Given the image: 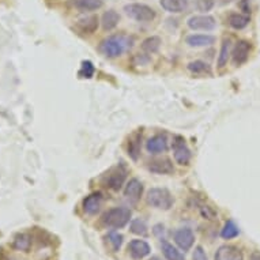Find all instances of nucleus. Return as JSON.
Segmentation results:
<instances>
[{"mask_svg": "<svg viewBox=\"0 0 260 260\" xmlns=\"http://www.w3.org/2000/svg\"><path fill=\"white\" fill-rule=\"evenodd\" d=\"M101 205H103V193L101 192H93L83 199V210L89 215H94V214L99 213Z\"/></svg>", "mask_w": 260, "mask_h": 260, "instance_id": "ddd939ff", "label": "nucleus"}, {"mask_svg": "<svg viewBox=\"0 0 260 260\" xmlns=\"http://www.w3.org/2000/svg\"><path fill=\"white\" fill-rule=\"evenodd\" d=\"M193 5H195L198 11L206 14L213 10V7L215 6V0H193Z\"/></svg>", "mask_w": 260, "mask_h": 260, "instance_id": "2f4dec72", "label": "nucleus"}, {"mask_svg": "<svg viewBox=\"0 0 260 260\" xmlns=\"http://www.w3.org/2000/svg\"><path fill=\"white\" fill-rule=\"evenodd\" d=\"M97 27H99V17H95V15L82 18L75 25V29L81 35H91L97 30Z\"/></svg>", "mask_w": 260, "mask_h": 260, "instance_id": "dca6fc26", "label": "nucleus"}, {"mask_svg": "<svg viewBox=\"0 0 260 260\" xmlns=\"http://www.w3.org/2000/svg\"><path fill=\"white\" fill-rule=\"evenodd\" d=\"M161 249L164 256H165L168 260H185V256H184L177 248H175L171 243H168L165 240L161 243Z\"/></svg>", "mask_w": 260, "mask_h": 260, "instance_id": "b1692460", "label": "nucleus"}, {"mask_svg": "<svg viewBox=\"0 0 260 260\" xmlns=\"http://www.w3.org/2000/svg\"><path fill=\"white\" fill-rule=\"evenodd\" d=\"M192 260H209L207 255H206L205 249L202 247H197L195 251L192 253Z\"/></svg>", "mask_w": 260, "mask_h": 260, "instance_id": "473e14b6", "label": "nucleus"}, {"mask_svg": "<svg viewBox=\"0 0 260 260\" xmlns=\"http://www.w3.org/2000/svg\"><path fill=\"white\" fill-rule=\"evenodd\" d=\"M128 251H129L134 259L139 260L146 257V256H149L151 248L143 240H133L131 243L128 244Z\"/></svg>", "mask_w": 260, "mask_h": 260, "instance_id": "4468645a", "label": "nucleus"}, {"mask_svg": "<svg viewBox=\"0 0 260 260\" xmlns=\"http://www.w3.org/2000/svg\"><path fill=\"white\" fill-rule=\"evenodd\" d=\"M146 201L151 207L158 210H171L175 203V199L167 188H151L147 192Z\"/></svg>", "mask_w": 260, "mask_h": 260, "instance_id": "7ed1b4c3", "label": "nucleus"}, {"mask_svg": "<svg viewBox=\"0 0 260 260\" xmlns=\"http://www.w3.org/2000/svg\"><path fill=\"white\" fill-rule=\"evenodd\" d=\"M159 5L168 13L180 14L187 10L188 0H159Z\"/></svg>", "mask_w": 260, "mask_h": 260, "instance_id": "aec40b11", "label": "nucleus"}, {"mask_svg": "<svg viewBox=\"0 0 260 260\" xmlns=\"http://www.w3.org/2000/svg\"><path fill=\"white\" fill-rule=\"evenodd\" d=\"M107 240L113 252H117L120 248H121V244H123V236L120 235V233H117V232H111V233L107 236Z\"/></svg>", "mask_w": 260, "mask_h": 260, "instance_id": "c85d7f7f", "label": "nucleus"}, {"mask_svg": "<svg viewBox=\"0 0 260 260\" xmlns=\"http://www.w3.org/2000/svg\"><path fill=\"white\" fill-rule=\"evenodd\" d=\"M141 147H142V131H137L135 134L131 135L129 141L127 145L128 155L133 158L134 161H137L139 155H141Z\"/></svg>", "mask_w": 260, "mask_h": 260, "instance_id": "a211bd4d", "label": "nucleus"}, {"mask_svg": "<svg viewBox=\"0 0 260 260\" xmlns=\"http://www.w3.org/2000/svg\"><path fill=\"white\" fill-rule=\"evenodd\" d=\"M202 215L205 218H207V219H213V218L215 217V211L210 209L209 206H203V207H202Z\"/></svg>", "mask_w": 260, "mask_h": 260, "instance_id": "72a5a7b5", "label": "nucleus"}, {"mask_svg": "<svg viewBox=\"0 0 260 260\" xmlns=\"http://www.w3.org/2000/svg\"><path fill=\"white\" fill-rule=\"evenodd\" d=\"M125 179H127V169H125L123 164H120V165L109 171V173L107 175V179H105V185L113 189V191H119L125 183Z\"/></svg>", "mask_w": 260, "mask_h": 260, "instance_id": "423d86ee", "label": "nucleus"}, {"mask_svg": "<svg viewBox=\"0 0 260 260\" xmlns=\"http://www.w3.org/2000/svg\"><path fill=\"white\" fill-rule=\"evenodd\" d=\"M251 2L252 0H241L240 2V7L244 11V14H247V15L251 14Z\"/></svg>", "mask_w": 260, "mask_h": 260, "instance_id": "f704fd0d", "label": "nucleus"}, {"mask_svg": "<svg viewBox=\"0 0 260 260\" xmlns=\"http://www.w3.org/2000/svg\"><path fill=\"white\" fill-rule=\"evenodd\" d=\"M131 219V210L127 207H115L108 210L101 218V222L105 228L109 229H121Z\"/></svg>", "mask_w": 260, "mask_h": 260, "instance_id": "f03ea898", "label": "nucleus"}, {"mask_svg": "<svg viewBox=\"0 0 260 260\" xmlns=\"http://www.w3.org/2000/svg\"><path fill=\"white\" fill-rule=\"evenodd\" d=\"M124 13L137 22H151L155 18V11L150 6L142 3H129L124 6Z\"/></svg>", "mask_w": 260, "mask_h": 260, "instance_id": "20e7f679", "label": "nucleus"}, {"mask_svg": "<svg viewBox=\"0 0 260 260\" xmlns=\"http://www.w3.org/2000/svg\"><path fill=\"white\" fill-rule=\"evenodd\" d=\"M149 171L155 175H172L175 173V167L169 158H164V159H155L150 162Z\"/></svg>", "mask_w": 260, "mask_h": 260, "instance_id": "2eb2a0df", "label": "nucleus"}, {"mask_svg": "<svg viewBox=\"0 0 260 260\" xmlns=\"http://www.w3.org/2000/svg\"><path fill=\"white\" fill-rule=\"evenodd\" d=\"M249 260H260V252H252Z\"/></svg>", "mask_w": 260, "mask_h": 260, "instance_id": "c9c22d12", "label": "nucleus"}, {"mask_svg": "<svg viewBox=\"0 0 260 260\" xmlns=\"http://www.w3.org/2000/svg\"><path fill=\"white\" fill-rule=\"evenodd\" d=\"M142 193H143V184L138 179H131L124 188V197L133 203L141 201Z\"/></svg>", "mask_w": 260, "mask_h": 260, "instance_id": "9b49d317", "label": "nucleus"}, {"mask_svg": "<svg viewBox=\"0 0 260 260\" xmlns=\"http://www.w3.org/2000/svg\"><path fill=\"white\" fill-rule=\"evenodd\" d=\"M169 147L168 145V138L165 134H158L154 135L153 138H150L149 141L146 142V150L150 154H161L165 153Z\"/></svg>", "mask_w": 260, "mask_h": 260, "instance_id": "9d476101", "label": "nucleus"}, {"mask_svg": "<svg viewBox=\"0 0 260 260\" xmlns=\"http://www.w3.org/2000/svg\"><path fill=\"white\" fill-rule=\"evenodd\" d=\"M131 48H133V39L131 37L125 35H115L103 40L99 49L105 57L115 59V57H120L121 55H124Z\"/></svg>", "mask_w": 260, "mask_h": 260, "instance_id": "f257e3e1", "label": "nucleus"}, {"mask_svg": "<svg viewBox=\"0 0 260 260\" xmlns=\"http://www.w3.org/2000/svg\"><path fill=\"white\" fill-rule=\"evenodd\" d=\"M232 55V41L231 39H225L222 41L221 49H219V55H218V67L219 69H223L228 61H229V57Z\"/></svg>", "mask_w": 260, "mask_h": 260, "instance_id": "5701e85b", "label": "nucleus"}, {"mask_svg": "<svg viewBox=\"0 0 260 260\" xmlns=\"http://www.w3.org/2000/svg\"><path fill=\"white\" fill-rule=\"evenodd\" d=\"M251 43L249 41H245V40H240L237 41L232 51V61L235 66H243L245 61L249 57V53H251Z\"/></svg>", "mask_w": 260, "mask_h": 260, "instance_id": "6e6552de", "label": "nucleus"}, {"mask_svg": "<svg viewBox=\"0 0 260 260\" xmlns=\"http://www.w3.org/2000/svg\"><path fill=\"white\" fill-rule=\"evenodd\" d=\"M215 260H244L243 251L235 245H222L215 253Z\"/></svg>", "mask_w": 260, "mask_h": 260, "instance_id": "f8f14e48", "label": "nucleus"}, {"mask_svg": "<svg viewBox=\"0 0 260 260\" xmlns=\"http://www.w3.org/2000/svg\"><path fill=\"white\" fill-rule=\"evenodd\" d=\"M188 71L193 75H199V77H206V75H213V70L209 63H206L203 60H195L188 63L187 66Z\"/></svg>", "mask_w": 260, "mask_h": 260, "instance_id": "6ab92c4d", "label": "nucleus"}, {"mask_svg": "<svg viewBox=\"0 0 260 260\" xmlns=\"http://www.w3.org/2000/svg\"><path fill=\"white\" fill-rule=\"evenodd\" d=\"M172 147H173V157H175V161L179 164V165H188L189 161H191V150L185 143V139L180 135H176L173 138V143H172Z\"/></svg>", "mask_w": 260, "mask_h": 260, "instance_id": "39448f33", "label": "nucleus"}, {"mask_svg": "<svg viewBox=\"0 0 260 260\" xmlns=\"http://www.w3.org/2000/svg\"><path fill=\"white\" fill-rule=\"evenodd\" d=\"M185 43L191 48L210 47L215 43V37L210 35H191L185 39Z\"/></svg>", "mask_w": 260, "mask_h": 260, "instance_id": "f3484780", "label": "nucleus"}, {"mask_svg": "<svg viewBox=\"0 0 260 260\" xmlns=\"http://www.w3.org/2000/svg\"><path fill=\"white\" fill-rule=\"evenodd\" d=\"M120 22V15L116 13L115 10H108L105 11L101 18V25H103V29L105 31H109V30H113L116 26L119 25Z\"/></svg>", "mask_w": 260, "mask_h": 260, "instance_id": "4be33fe9", "label": "nucleus"}, {"mask_svg": "<svg viewBox=\"0 0 260 260\" xmlns=\"http://www.w3.org/2000/svg\"><path fill=\"white\" fill-rule=\"evenodd\" d=\"M188 27L191 30H202V31H211L215 29L217 22L211 15L202 14V15H193L187 21Z\"/></svg>", "mask_w": 260, "mask_h": 260, "instance_id": "0eeeda50", "label": "nucleus"}, {"mask_svg": "<svg viewBox=\"0 0 260 260\" xmlns=\"http://www.w3.org/2000/svg\"><path fill=\"white\" fill-rule=\"evenodd\" d=\"M30 245H31V239H30V236L25 235V233H21L14 239L13 247L18 251H29Z\"/></svg>", "mask_w": 260, "mask_h": 260, "instance_id": "cd10ccee", "label": "nucleus"}, {"mask_svg": "<svg viewBox=\"0 0 260 260\" xmlns=\"http://www.w3.org/2000/svg\"><path fill=\"white\" fill-rule=\"evenodd\" d=\"M233 0H222V3H231Z\"/></svg>", "mask_w": 260, "mask_h": 260, "instance_id": "4c0bfd02", "label": "nucleus"}, {"mask_svg": "<svg viewBox=\"0 0 260 260\" xmlns=\"http://www.w3.org/2000/svg\"><path fill=\"white\" fill-rule=\"evenodd\" d=\"M173 239H175V243L179 245L180 249H183L184 252L189 251L195 243V236H193V232L188 228H183V229H179V231L175 232L173 235Z\"/></svg>", "mask_w": 260, "mask_h": 260, "instance_id": "1a4fd4ad", "label": "nucleus"}, {"mask_svg": "<svg viewBox=\"0 0 260 260\" xmlns=\"http://www.w3.org/2000/svg\"><path fill=\"white\" fill-rule=\"evenodd\" d=\"M94 73H95V69H94L91 61H89V60L82 61L81 70H79V77L85 78V79H90V78H93Z\"/></svg>", "mask_w": 260, "mask_h": 260, "instance_id": "7c9ffc66", "label": "nucleus"}, {"mask_svg": "<svg viewBox=\"0 0 260 260\" xmlns=\"http://www.w3.org/2000/svg\"><path fill=\"white\" fill-rule=\"evenodd\" d=\"M240 233V229L239 226L236 225L233 221H228L223 226V229L221 232V237L225 240H231V239H235L237 237Z\"/></svg>", "mask_w": 260, "mask_h": 260, "instance_id": "bb28decb", "label": "nucleus"}, {"mask_svg": "<svg viewBox=\"0 0 260 260\" xmlns=\"http://www.w3.org/2000/svg\"><path fill=\"white\" fill-rule=\"evenodd\" d=\"M73 5L81 11H95L103 7V0H73Z\"/></svg>", "mask_w": 260, "mask_h": 260, "instance_id": "393cba45", "label": "nucleus"}, {"mask_svg": "<svg viewBox=\"0 0 260 260\" xmlns=\"http://www.w3.org/2000/svg\"><path fill=\"white\" fill-rule=\"evenodd\" d=\"M162 40L158 37V36H151L149 39H146L143 43H142V51L145 53H149V55H153L155 52L159 51L161 48Z\"/></svg>", "mask_w": 260, "mask_h": 260, "instance_id": "a878e982", "label": "nucleus"}, {"mask_svg": "<svg viewBox=\"0 0 260 260\" xmlns=\"http://www.w3.org/2000/svg\"><path fill=\"white\" fill-rule=\"evenodd\" d=\"M131 232L134 235L138 236H146L149 232V228L146 225V222L143 219H134L131 222Z\"/></svg>", "mask_w": 260, "mask_h": 260, "instance_id": "c756f323", "label": "nucleus"}, {"mask_svg": "<svg viewBox=\"0 0 260 260\" xmlns=\"http://www.w3.org/2000/svg\"><path fill=\"white\" fill-rule=\"evenodd\" d=\"M149 260H161V259H159V257H158V256H153V257H150Z\"/></svg>", "mask_w": 260, "mask_h": 260, "instance_id": "e433bc0d", "label": "nucleus"}, {"mask_svg": "<svg viewBox=\"0 0 260 260\" xmlns=\"http://www.w3.org/2000/svg\"><path fill=\"white\" fill-rule=\"evenodd\" d=\"M251 22V17L247 15V14H239V13H233L229 15L228 18V23L231 27L236 30H241L245 29Z\"/></svg>", "mask_w": 260, "mask_h": 260, "instance_id": "412c9836", "label": "nucleus"}]
</instances>
